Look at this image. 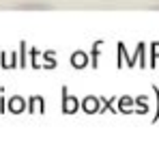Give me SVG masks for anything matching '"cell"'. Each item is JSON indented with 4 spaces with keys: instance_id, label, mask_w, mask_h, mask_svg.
Listing matches in <instances>:
<instances>
[]
</instances>
